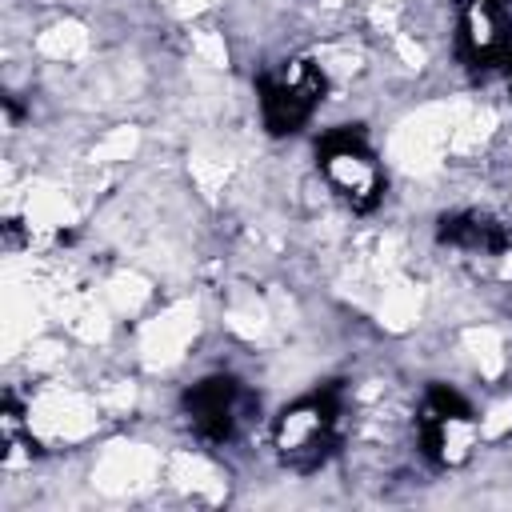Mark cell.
Segmentation results:
<instances>
[{
  "instance_id": "3",
  "label": "cell",
  "mask_w": 512,
  "mask_h": 512,
  "mask_svg": "<svg viewBox=\"0 0 512 512\" xmlns=\"http://www.w3.org/2000/svg\"><path fill=\"white\" fill-rule=\"evenodd\" d=\"M408 432H412L416 456L428 468H436V472H460V468H468L476 460L488 424H484V408L468 392H460L456 384L432 380L416 396Z\"/></svg>"
},
{
  "instance_id": "1",
  "label": "cell",
  "mask_w": 512,
  "mask_h": 512,
  "mask_svg": "<svg viewBox=\"0 0 512 512\" xmlns=\"http://www.w3.org/2000/svg\"><path fill=\"white\" fill-rule=\"evenodd\" d=\"M352 424V404L344 384H316L268 416L264 436L272 460L292 476H316L344 452V436Z\"/></svg>"
},
{
  "instance_id": "5",
  "label": "cell",
  "mask_w": 512,
  "mask_h": 512,
  "mask_svg": "<svg viewBox=\"0 0 512 512\" xmlns=\"http://www.w3.org/2000/svg\"><path fill=\"white\" fill-rule=\"evenodd\" d=\"M180 416L200 448H232L260 420V396L236 372L212 368L180 392Z\"/></svg>"
},
{
  "instance_id": "4",
  "label": "cell",
  "mask_w": 512,
  "mask_h": 512,
  "mask_svg": "<svg viewBox=\"0 0 512 512\" xmlns=\"http://www.w3.org/2000/svg\"><path fill=\"white\" fill-rule=\"evenodd\" d=\"M332 88L336 84H332L324 60L316 56V48L284 52L272 64H264L256 72V120H260L264 136L288 140V136L304 132L316 120V112L324 108Z\"/></svg>"
},
{
  "instance_id": "2",
  "label": "cell",
  "mask_w": 512,
  "mask_h": 512,
  "mask_svg": "<svg viewBox=\"0 0 512 512\" xmlns=\"http://www.w3.org/2000/svg\"><path fill=\"white\" fill-rule=\"evenodd\" d=\"M320 188L352 216H372L388 196V164L364 124H332L312 140Z\"/></svg>"
}]
</instances>
